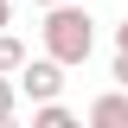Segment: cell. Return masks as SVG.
<instances>
[{
  "mask_svg": "<svg viewBox=\"0 0 128 128\" xmlns=\"http://www.w3.org/2000/svg\"><path fill=\"white\" fill-rule=\"evenodd\" d=\"M38 38H45V51L58 64H90L96 51V19L83 13V0H58V6H45V26H38Z\"/></svg>",
  "mask_w": 128,
  "mask_h": 128,
  "instance_id": "cell-1",
  "label": "cell"
},
{
  "mask_svg": "<svg viewBox=\"0 0 128 128\" xmlns=\"http://www.w3.org/2000/svg\"><path fill=\"white\" fill-rule=\"evenodd\" d=\"M64 70L70 64H58L45 51V58H26V70H19V96L26 102H51V96H64Z\"/></svg>",
  "mask_w": 128,
  "mask_h": 128,
  "instance_id": "cell-2",
  "label": "cell"
},
{
  "mask_svg": "<svg viewBox=\"0 0 128 128\" xmlns=\"http://www.w3.org/2000/svg\"><path fill=\"white\" fill-rule=\"evenodd\" d=\"M83 115H90L96 128H128V90H109V96H96Z\"/></svg>",
  "mask_w": 128,
  "mask_h": 128,
  "instance_id": "cell-3",
  "label": "cell"
},
{
  "mask_svg": "<svg viewBox=\"0 0 128 128\" xmlns=\"http://www.w3.org/2000/svg\"><path fill=\"white\" fill-rule=\"evenodd\" d=\"M26 38H19V32H0V70H6V77H19V70H26Z\"/></svg>",
  "mask_w": 128,
  "mask_h": 128,
  "instance_id": "cell-4",
  "label": "cell"
},
{
  "mask_svg": "<svg viewBox=\"0 0 128 128\" xmlns=\"http://www.w3.org/2000/svg\"><path fill=\"white\" fill-rule=\"evenodd\" d=\"M70 122H77V115L64 109L58 96H51V102H32V128H70Z\"/></svg>",
  "mask_w": 128,
  "mask_h": 128,
  "instance_id": "cell-5",
  "label": "cell"
},
{
  "mask_svg": "<svg viewBox=\"0 0 128 128\" xmlns=\"http://www.w3.org/2000/svg\"><path fill=\"white\" fill-rule=\"evenodd\" d=\"M19 115V77H6V70H0V128L13 122Z\"/></svg>",
  "mask_w": 128,
  "mask_h": 128,
  "instance_id": "cell-6",
  "label": "cell"
},
{
  "mask_svg": "<svg viewBox=\"0 0 128 128\" xmlns=\"http://www.w3.org/2000/svg\"><path fill=\"white\" fill-rule=\"evenodd\" d=\"M109 77H115V83L128 90V51H115V64H109Z\"/></svg>",
  "mask_w": 128,
  "mask_h": 128,
  "instance_id": "cell-7",
  "label": "cell"
},
{
  "mask_svg": "<svg viewBox=\"0 0 128 128\" xmlns=\"http://www.w3.org/2000/svg\"><path fill=\"white\" fill-rule=\"evenodd\" d=\"M6 26H13V0H0V32H6Z\"/></svg>",
  "mask_w": 128,
  "mask_h": 128,
  "instance_id": "cell-8",
  "label": "cell"
},
{
  "mask_svg": "<svg viewBox=\"0 0 128 128\" xmlns=\"http://www.w3.org/2000/svg\"><path fill=\"white\" fill-rule=\"evenodd\" d=\"M115 51H128V19H122V26H115Z\"/></svg>",
  "mask_w": 128,
  "mask_h": 128,
  "instance_id": "cell-9",
  "label": "cell"
},
{
  "mask_svg": "<svg viewBox=\"0 0 128 128\" xmlns=\"http://www.w3.org/2000/svg\"><path fill=\"white\" fill-rule=\"evenodd\" d=\"M38 6H58V0H38Z\"/></svg>",
  "mask_w": 128,
  "mask_h": 128,
  "instance_id": "cell-10",
  "label": "cell"
}]
</instances>
